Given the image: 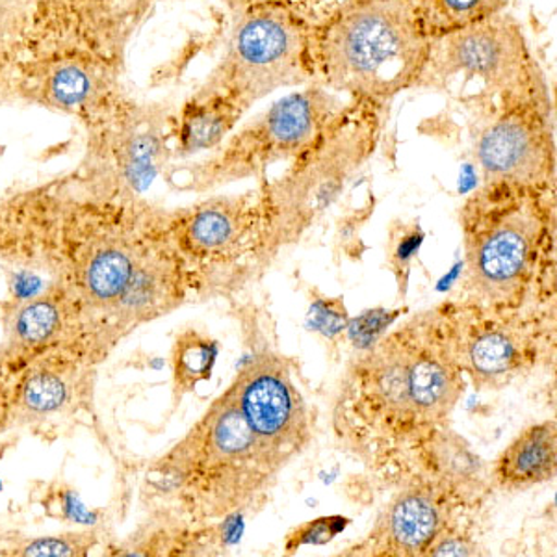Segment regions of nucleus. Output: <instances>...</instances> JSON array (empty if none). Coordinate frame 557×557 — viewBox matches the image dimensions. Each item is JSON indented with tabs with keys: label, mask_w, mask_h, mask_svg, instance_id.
Wrapping results in <instances>:
<instances>
[{
	"label": "nucleus",
	"mask_w": 557,
	"mask_h": 557,
	"mask_svg": "<svg viewBox=\"0 0 557 557\" xmlns=\"http://www.w3.org/2000/svg\"><path fill=\"white\" fill-rule=\"evenodd\" d=\"M173 214L84 172L0 197V267L75 292L121 335L178 298Z\"/></svg>",
	"instance_id": "f257e3e1"
},
{
	"label": "nucleus",
	"mask_w": 557,
	"mask_h": 557,
	"mask_svg": "<svg viewBox=\"0 0 557 557\" xmlns=\"http://www.w3.org/2000/svg\"><path fill=\"white\" fill-rule=\"evenodd\" d=\"M430 47L412 0H346L311 28V84L391 102L414 89Z\"/></svg>",
	"instance_id": "f03ea898"
},
{
	"label": "nucleus",
	"mask_w": 557,
	"mask_h": 557,
	"mask_svg": "<svg viewBox=\"0 0 557 557\" xmlns=\"http://www.w3.org/2000/svg\"><path fill=\"white\" fill-rule=\"evenodd\" d=\"M457 81L465 88L475 86L478 99H491L498 107L524 101L552 104L545 76L513 13H496L459 33L431 39L414 89H448Z\"/></svg>",
	"instance_id": "7ed1b4c3"
},
{
	"label": "nucleus",
	"mask_w": 557,
	"mask_h": 557,
	"mask_svg": "<svg viewBox=\"0 0 557 557\" xmlns=\"http://www.w3.org/2000/svg\"><path fill=\"white\" fill-rule=\"evenodd\" d=\"M311 28L283 0H253L199 89L222 94L247 112L277 89L311 83Z\"/></svg>",
	"instance_id": "20e7f679"
},
{
	"label": "nucleus",
	"mask_w": 557,
	"mask_h": 557,
	"mask_svg": "<svg viewBox=\"0 0 557 557\" xmlns=\"http://www.w3.org/2000/svg\"><path fill=\"white\" fill-rule=\"evenodd\" d=\"M386 104L348 99L322 131L294 157L288 172L267 190L268 207L285 225H307L327 209L344 184L380 144Z\"/></svg>",
	"instance_id": "39448f33"
},
{
	"label": "nucleus",
	"mask_w": 557,
	"mask_h": 557,
	"mask_svg": "<svg viewBox=\"0 0 557 557\" xmlns=\"http://www.w3.org/2000/svg\"><path fill=\"white\" fill-rule=\"evenodd\" d=\"M2 325L0 349L13 375L45 357H70L96 367L123 336L75 292L54 283H44L25 298L8 299Z\"/></svg>",
	"instance_id": "423d86ee"
},
{
	"label": "nucleus",
	"mask_w": 557,
	"mask_h": 557,
	"mask_svg": "<svg viewBox=\"0 0 557 557\" xmlns=\"http://www.w3.org/2000/svg\"><path fill=\"white\" fill-rule=\"evenodd\" d=\"M343 97L318 84L273 102L228 139L227 146L184 181L199 190L249 177L277 160L294 159L343 107Z\"/></svg>",
	"instance_id": "0eeeda50"
},
{
	"label": "nucleus",
	"mask_w": 557,
	"mask_h": 557,
	"mask_svg": "<svg viewBox=\"0 0 557 557\" xmlns=\"http://www.w3.org/2000/svg\"><path fill=\"white\" fill-rule=\"evenodd\" d=\"M545 186L487 183L470 201L469 264L474 285L504 294L519 283L543 225Z\"/></svg>",
	"instance_id": "6e6552de"
},
{
	"label": "nucleus",
	"mask_w": 557,
	"mask_h": 557,
	"mask_svg": "<svg viewBox=\"0 0 557 557\" xmlns=\"http://www.w3.org/2000/svg\"><path fill=\"white\" fill-rule=\"evenodd\" d=\"M552 104L524 101L494 110L478 139V160L487 183L546 186L554 173Z\"/></svg>",
	"instance_id": "1a4fd4ad"
},
{
	"label": "nucleus",
	"mask_w": 557,
	"mask_h": 557,
	"mask_svg": "<svg viewBox=\"0 0 557 557\" xmlns=\"http://www.w3.org/2000/svg\"><path fill=\"white\" fill-rule=\"evenodd\" d=\"M96 385V367L70 357H45L15 374L13 428L44 430L83 414Z\"/></svg>",
	"instance_id": "9d476101"
},
{
	"label": "nucleus",
	"mask_w": 557,
	"mask_h": 557,
	"mask_svg": "<svg viewBox=\"0 0 557 557\" xmlns=\"http://www.w3.org/2000/svg\"><path fill=\"white\" fill-rule=\"evenodd\" d=\"M240 407L257 443L283 446L298 430V399L285 372L257 364L242 383Z\"/></svg>",
	"instance_id": "9b49d317"
},
{
	"label": "nucleus",
	"mask_w": 557,
	"mask_h": 557,
	"mask_svg": "<svg viewBox=\"0 0 557 557\" xmlns=\"http://www.w3.org/2000/svg\"><path fill=\"white\" fill-rule=\"evenodd\" d=\"M246 110L233 99L197 89L184 102L177 117H172L170 134L177 152L194 154L220 146L228 133L238 125Z\"/></svg>",
	"instance_id": "f8f14e48"
},
{
	"label": "nucleus",
	"mask_w": 557,
	"mask_h": 557,
	"mask_svg": "<svg viewBox=\"0 0 557 557\" xmlns=\"http://www.w3.org/2000/svg\"><path fill=\"white\" fill-rule=\"evenodd\" d=\"M556 424L533 425L496 462V480L506 487H530L556 474Z\"/></svg>",
	"instance_id": "ddd939ff"
},
{
	"label": "nucleus",
	"mask_w": 557,
	"mask_h": 557,
	"mask_svg": "<svg viewBox=\"0 0 557 557\" xmlns=\"http://www.w3.org/2000/svg\"><path fill=\"white\" fill-rule=\"evenodd\" d=\"M411 407L422 417H441L456 404L459 375L450 361L437 351H420L407 359Z\"/></svg>",
	"instance_id": "4468645a"
},
{
	"label": "nucleus",
	"mask_w": 557,
	"mask_h": 557,
	"mask_svg": "<svg viewBox=\"0 0 557 557\" xmlns=\"http://www.w3.org/2000/svg\"><path fill=\"white\" fill-rule=\"evenodd\" d=\"M238 209L233 199H215L196 209L173 214L178 247L190 253H212L238 233Z\"/></svg>",
	"instance_id": "2eb2a0df"
},
{
	"label": "nucleus",
	"mask_w": 557,
	"mask_h": 557,
	"mask_svg": "<svg viewBox=\"0 0 557 557\" xmlns=\"http://www.w3.org/2000/svg\"><path fill=\"white\" fill-rule=\"evenodd\" d=\"M412 4L425 36L437 39L506 12L509 0H412Z\"/></svg>",
	"instance_id": "dca6fc26"
},
{
	"label": "nucleus",
	"mask_w": 557,
	"mask_h": 557,
	"mask_svg": "<svg viewBox=\"0 0 557 557\" xmlns=\"http://www.w3.org/2000/svg\"><path fill=\"white\" fill-rule=\"evenodd\" d=\"M388 528L399 552L422 550L437 533V507L424 494H407L394 506Z\"/></svg>",
	"instance_id": "f3484780"
},
{
	"label": "nucleus",
	"mask_w": 557,
	"mask_h": 557,
	"mask_svg": "<svg viewBox=\"0 0 557 557\" xmlns=\"http://www.w3.org/2000/svg\"><path fill=\"white\" fill-rule=\"evenodd\" d=\"M218 348L210 338L197 331H184L173 346V383L178 396L194 391L212 374Z\"/></svg>",
	"instance_id": "a211bd4d"
},
{
	"label": "nucleus",
	"mask_w": 557,
	"mask_h": 557,
	"mask_svg": "<svg viewBox=\"0 0 557 557\" xmlns=\"http://www.w3.org/2000/svg\"><path fill=\"white\" fill-rule=\"evenodd\" d=\"M517 359V348L504 333H485L470 346V367L483 377L506 374L515 367Z\"/></svg>",
	"instance_id": "6ab92c4d"
},
{
	"label": "nucleus",
	"mask_w": 557,
	"mask_h": 557,
	"mask_svg": "<svg viewBox=\"0 0 557 557\" xmlns=\"http://www.w3.org/2000/svg\"><path fill=\"white\" fill-rule=\"evenodd\" d=\"M346 524H348V520L343 519V517L318 519L314 522H309V524H304L296 532V535H292L288 548L304 545H323V543H327V541L335 537L336 533L343 532Z\"/></svg>",
	"instance_id": "aec40b11"
},
{
	"label": "nucleus",
	"mask_w": 557,
	"mask_h": 557,
	"mask_svg": "<svg viewBox=\"0 0 557 557\" xmlns=\"http://www.w3.org/2000/svg\"><path fill=\"white\" fill-rule=\"evenodd\" d=\"M286 7L298 13L301 20L314 26L330 17L336 8L343 7L346 0H283Z\"/></svg>",
	"instance_id": "412c9836"
},
{
	"label": "nucleus",
	"mask_w": 557,
	"mask_h": 557,
	"mask_svg": "<svg viewBox=\"0 0 557 557\" xmlns=\"http://www.w3.org/2000/svg\"><path fill=\"white\" fill-rule=\"evenodd\" d=\"M15 375L8 370L4 355L0 349V435L12 430V398Z\"/></svg>",
	"instance_id": "4be33fe9"
}]
</instances>
